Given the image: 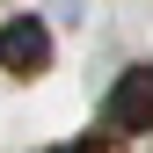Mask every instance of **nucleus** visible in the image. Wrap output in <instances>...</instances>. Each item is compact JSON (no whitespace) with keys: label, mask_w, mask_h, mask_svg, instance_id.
Returning <instances> with one entry per match:
<instances>
[{"label":"nucleus","mask_w":153,"mask_h":153,"mask_svg":"<svg viewBox=\"0 0 153 153\" xmlns=\"http://www.w3.org/2000/svg\"><path fill=\"white\" fill-rule=\"evenodd\" d=\"M44 66H51L44 15H7L0 22V73H44Z\"/></svg>","instance_id":"obj_2"},{"label":"nucleus","mask_w":153,"mask_h":153,"mask_svg":"<svg viewBox=\"0 0 153 153\" xmlns=\"http://www.w3.org/2000/svg\"><path fill=\"white\" fill-rule=\"evenodd\" d=\"M102 131L109 139H139L153 131V66H124L102 95Z\"/></svg>","instance_id":"obj_1"},{"label":"nucleus","mask_w":153,"mask_h":153,"mask_svg":"<svg viewBox=\"0 0 153 153\" xmlns=\"http://www.w3.org/2000/svg\"><path fill=\"white\" fill-rule=\"evenodd\" d=\"M51 153H88V146H51Z\"/></svg>","instance_id":"obj_3"}]
</instances>
